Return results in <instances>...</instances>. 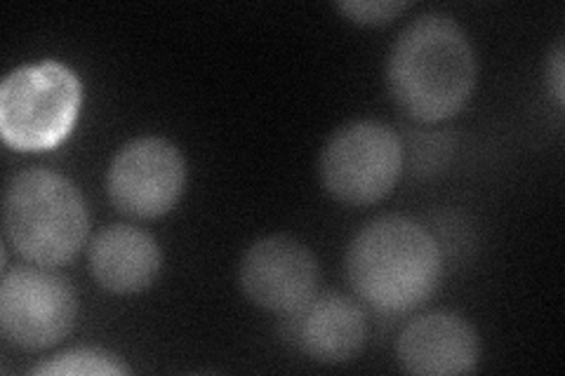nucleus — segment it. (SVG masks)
Here are the masks:
<instances>
[{
  "label": "nucleus",
  "mask_w": 565,
  "mask_h": 376,
  "mask_svg": "<svg viewBox=\"0 0 565 376\" xmlns=\"http://www.w3.org/2000/svg\"><path fill=\"white\" fill-rule=\"evenodd\" d=\"M479 66L471 41L446 14H422L401 31L388 52L386 85L401 109L438 122L465 109Z\"/></svg>",
  "instance_id": "obj_1"
},
{
  "label": "nucleus",
  "mask_w": 565,
  "mask_h": 376,
  "mask_svg": "<svg viewBox=\"0 0 565 376\" xmlns=\"http://www.w3.org/2000/svg\"><path fill=\"white\" fill-rule=\"evenodd\" d=\"M444 276V255L415 219L386 214L359 230L347 249V280L370 309L405 315L427 303Z\"/></svg>",
  "instance_id": "obj_2"
},
{
  "label": "nucleus",
  "mask_w": 565,
  "mask_h": 376,
  "mask_svg": "<svg viewBox=\"0 0 565 376\" xmlns=\"http://www.w3.org/2000/svg\"><path fill=\"white\" fill-rule=\"evenodd\" d=\"M8 243L26 261L60 266L85 245L90 217L78 186L60 172L29 168L10 179L3 201Z\"/></svg>",
  "instance_id": "obj_3"
},
{
  "label": "nucleus",
  "mask_w": 565,
  "mask_h": 376,
  "mask_svg": "<svg viewBox=\"0 0 565 376\" xmlns=\"http://www.w3.org/2000/svg\"><path fill=\"white\" fill-rule=\"evenodd\" d=\"M81 104L83 85L68 66H20L0 85V135L17 151L55 149L74 130Z\"/></svg>",
  "instance_id": "obj_4"
},
{
  "label": "nucleus",
  "mask_w": 565,
  "mask_h": 376,
  "mask_svg": "<svg viewBox=\"0 0 565 376\" xmlns=\"http://www.w3.org/2000/svg\"><path fill=\"white\" fill-rule=\"evenodd\" d=\"M318 170L334 201L353 207L375 205L401 179V137L384 122L353 120L328 139Z\"/></svg>",
  "instance_id": "obj_5"
},
{
  "label": "nucleus",
  "mask_w": 565,
  "mask_h": 376,
  "mask_svg": "<svg viewBox=\"0 0 565 376\" xmlns=\"http://www.w3.org/2000/svg\"><path fill=\"white\" fill-rule=\"evenodd\" d=\"M78 297L55 266H17L0 282V332L14 348L45 351L74 330Z\"/></svg>",
  "instance_id": "obj_6"
},
{
  "label": "nucleus",
  "mask_w": 565,
  "mask_h": 376,
  "mask_svg": "<svg viewBox=\"0 0 565 376\" xmlns=\"http://www.w3.org/2000/svg\"><path fill=\"white\" fill-rule=\"evenodd\" d=\"M186 184L184 158L163 137L128 141L106 172V193L114 207L132 219H156L182 198Z\"/></svg>",
  "instance_id": "obj_7"
},
{
  "label": "nucleus",
  "mask_w": 565,
  "mask_h": 376,
  "mask_svg": "<svg viewBox=\"0 0 565 376\" xmlns=\"http://www.w3.org/2000/svg\"><path fill=\"white\" fill-rule=\"evenodd\" d=\"M321 268L311 249L292 236H269L247 247L238 266L243 294L257 309L288 315L318 292Z\"/></svg>",
  "instance_id": "obj_8"
},
{
  "label": "nucleus",
  "mask_w": 565,
  "mask_h": 376,
  "mask_svg": "<svg viewBox=\"0 0 565 376\" xmlns=\"http://www.w3.org/2000/svg\"><path fill=\"white\" fill-rule=\"evenodd\" d=\"M282 339L311 361L340 365L356 357L367 339V320L356 301L340 292H316L305 307L282 315Z\"/></svg>",
  "instance_id": "obj_9"
},
{
  "label": "nucleus",
  "mask_w": 565,
  "mask_h": 376,
  "mask_svg": "<svg viewBox=\"0 0 565 376\" xmlns=\"http://www.w3.org/2000/svg\"><path fill=\"white\" fill-rule=\"evenodd\" d=\"M396 355L401 367L417 376H455L479 367V334L455 313H429L415 318L398 336Z\"/></svg>",
  "instance_id": "obj_10"
},
{
  "label": "nucleus",
  "mask_w": 565,
  "mask_h": 376,
  "mask_svg": "<svg viewBox=\"0 0 565 376\" xmlns=\"http://www.w3.org/2000/svg\"><path fill=\"white\" fill-rule=\"evenodd\" d=\"M87 264L99 288L114 294L149 290L161 276L163 253L151 233L130 224H111L95 233Z\"/></svg>",
  "instance_id": "obj_11"
},
{
  "label": "nucleus",
  "mask_w": 565,
  "mask_h": 376,
  "mask_svg": "<svg viewBox=\"0 0 565 376\" xmlns=\"http://www.w3.org/2000/svg\"><path fill=\"white\" fill-rule=\"evenodd\" d=\"M31 374L41 376H122L128 367L118 357L102 348L64 351L50 361L35 365Z\"/></svg>",
  "instance_id": "obj_12"
},
{
  "label": "nucleus",
  "mask_w": 565,
  "mask_h": 376,
  "mask_svg": "<svg viewBox=\"0 0 565 376\" xmlns=\"http://www.w3.org/2000/svg\"><path fill=\"white\" fill-rule=\"evenodd\" d=\"M408 8L411 3H405V0H349V3H338V10L347 20L363 26L388 24Z\"/></svg>",
  "instance_id": "obj_13"
},
{
  "label": "nucleus",
  "mask_w": 565,
  "mask_h": 376,
  "mask_svg": "<svg viewBox=\"0 0 565 376\" xmlns=\"http://www.w3.org/2000/svg\"><path fill=\"white\" fill-rule=\"evenodd\" d=\"M546 74H550V83H552V93L558 101V106H563L565 101V57H563V43L556 45L554 55H552V64L546 68Z\"/></svg>",
  "instance_id": "obj_14"
}]
</instances>
